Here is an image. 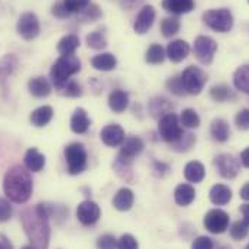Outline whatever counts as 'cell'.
<instances>
[{
	"label": "cell",
	"instance_id": "16",
	"mask_svg": "<svg viewBox=\"0 0 249 249\" xmlns=\"http://www.w3.org/2000/svg\"><path fill=\"white\" fill-rule=\"evenodd\" d=\"M167 57L173 62H181L186 60L190 54V45L183 39H176L167 47Z\"/></svg>",
	"mask_w": 249,
	"mask_h": 249
},
{
	"label": "cell",
	"instance_id": "8",
	"mask_svg": "<svg viewBox=\"0 0 249 249\" xmlns=\"http://www.w3.org/2000/svg\"><path fill=\"white\" fill-rule=\"evenodd\" d=\"M16 31L20 35V38H23L25 41H34L41 32V23L38 16L32 12L22 13L20 18L18 19Z\"/></svg>",
	"mask_w": 249,
	"mask_h": 249
},
{
	"label": "cell",
	"instance_id": "44",
	"mask_svg": "<svg viewBox=\"0 0 249 249\" xmlns=\"http://www.w3.org/2000/svg\"><path fill=\"white\" fill-rule=\"evenodd\" d=\"M118 239L113 235H103L97 239V249H116Z\"/></svg>",
	"mask_w": 249,
	"mask_h": 249
},
{
	"label": "cell",
	"instance_id": "29",
	"mask_svg": "<svg viewBox=\"0 0 249 249\" xmlns=\"http://www.w3.org/2000/svg\"><path fill=\"white\" fill-rule=\"evenodd\" d=\"M78 47H80V38L74 34H70L60 39L57 50L61 54V57H65V55H74V53Z\"/></svg>",
	"mask_w": 249,
	"mask_h": 249
},
{
	"label": "cell",
	"instance_id": "57",
	"mask_svg": "<svg viewBox=\"0 0 249 249\" xmlns=\"http://www.w3.org/2000/svg\"><path fill=\"white\" fill-rule=\"evenodd\" d=\"M222 249H231V248H226V247H225V248H222Z\"/></svg>",
	"mask_w": 249,
	"mask_h": 249
},
{
	"label": "cell",
	"instance_id": "2",
	"mask_svg": "<svg viewBox=\"0 0 249 249\" xmlns=\"http://www.w3.org/2000/svg\"><path fill=\"white\" fill-rule=\"evenodd\" d=\"M34 190V183L29 171L20 165H13L7 170L3 178V191L9 200L22 204L26 203Z\"/></svg>",
	"mask_w": 249,
	"mask_h": 249
},
{
	"label": "cell",
	"instance_id": "59",
	"mask_svg": "<svg viewBox=\"0 0 249 249\" xmlns=\"http://www.w3.org/2000/svg\"><path fill=\"white\" fill-rule=\"evenodd\" d=\"M248 3H249V0H248Z\"/></svg>",
	"mask_w": 249,
	"mask_h": 249
},
{
	"label": "cell",
	"instance_id": "39",
	"mask_svg": "<svg viewBox=\"0 0 249 249\" xmlns=\"http://www.w3.org/2000/svg\"><path fill=\"white\" fill-rule=\"evenodd\" d=\"M196 143V136L193 133H183V136L171 145V148L177 152H186L190 148H193V145Z\"/></svg>",
	"mask_w": 249,
	"mask_h": 249
},
{
	"label": "cell",
	"instance_id": "31",
	"mask_svg": "<svg viewBox=\"0 0 249 249\" xmlns=\"http://www.w3.org/2000/svg\"><path fill=\"white\" fill-rule=\"evenodd\" d=\"M233 84L239 91L249 94V65H242L235 71Z\"/></svg>",
	"mask_w": 249,
	"mask_h": 249
},
{
	"label": "cell",
	"instance_id": "22",
	"mask_svg": "<svg viewBox=\"0 0 249 249\" xmlns=\"http://www.w3.org/2000/svg\"><path fill=\"white\" fill-rule=\"evenodd\" d=\"M164 10L174 15H184L196 7L194 0H162Z\"/></svg>",
	"mask_w": 249,
	"mask_h": 249
},
{
	"label": "cell",
	"instance_id": "46",
	"mask_svg": "<svg viewBox=\"0 0 249 249\" xmlns=\"http://www.w3.org/2000/svg\"><path fill=\"white\" fill-rule=\"evenodd\" d=\"M235 124L238 129L241 130H248L249 129V109H242L236 113L235 116Z\"/></svg>",
	"mask_w": 249,
	"mask_h": 249
},
{
	"label": "cell",
	"instance_id": "37",
	"mask_svg": "<svg viewBox=\"0 0 249 249\" xmlns=\"http://www.w3.org/2000/svg\"><path fill=\"white\" fill-rule=\"evenodd\" d=\"M57 90H58L60 94L67 96V97H78V96L83 94L81 86L75 80H68L67 83H64L61 87H58Z\"/></svg>",
	"mask_w": 249,
	"mask_h": 249
},
{
	"label": "cell",
	"instance_id": "6",
	"mask_svg": "<svg viewBox=\"0 0 249 249\" xmlns=\"http://www.w3.org/2000/svg\"><path fill=\"white\" fill-rule=\"evenodd\" d=\"M158 132L161 135V138L168 142L170 145L176 143L181 136H183V127H181V122L178 121V116L173 112L167 113L165 116H162L160 119L158 124Z\"/></svg>",
	"mask_w": 249,
	"mask_h": 249
},
{
	"label": "cell",
	"instance_id": "58",
	"mask_svg": "<svg viewBox=\"0 0 249 249\" xmlns=\"http://www.w3.org/2000/svg\"><path fill=\"white\" fill-rule=\"evenodd\" d=\"M245 249H249V244H248V247H247V248H245Z\"/></svg>",
	"mask_w": 249,
	"mask_h": 249
},
{
	"label": "cell",
	"instance_id": "18",
	"mask_svg": "<svg viewBox=\"0 0 249 249\" xmlns=\"http://www.w3.org/2000/svg\"><path fill=\"white\" fill-rule=\"evenodd\" d=\"M133 201H135L133 191L130 188H127V187H124V188L118 190V193L113 197V206L119 212H127V210H130L132 206H133Z\"/></svg>",
	"mask_w": 249,
	"mask_h": 249
},
{
	"label": "cell",
	"instance_id": "43",
	"mask_svg": "<svg viewBox=\"0 0 249 249\" xmlns=\"http://www.w3.org/2000/svg\"><path fill=\"white\" fill-rule=\"evenodd\" d=\"M167 89L176 94V96H184L187 94L184 87H183V83H181V77H173L167 81Z\"/></svg>",
	"mask_w": 249,
	"mask_h": 249
},
{
	"label": "cell",
	"instance_id": "53",
	"mask_svg": "<svg viewBox=\"0 0 249 249\" xmlns=\"http://www.w3.org/2000/svg\"><path fill=\"white\" fill-rule=\"evenodd\" d=\"M0 249H13L10 241L4 235H0Z\"/></svg>",
	"mask_w": 249,
	"mask_h": 249
},
{
	"label": "cell",
	"instance_id": "48",
	"mask_svg": "<svg viewBox=\"0 0 249 249\" xmlns=\"http://www.w3.org/2000/svg\"><path fill=\"white\" fill-rule=\"evenodd\" d=\"M213 241L207 236H198L197 239H194L191 249H213Z\"/></svg>",
	"mask_w": 249,
	"mask_h": 249
},
{
	"label": "cell",
	"instance_id": "21",
	"mask_svg": "<svg viewBox=\"0 0 249 249\" xmlns=\"http://www.w3.org/2000/svg\"><path fill=\"white\" fill-rule=\"evenodd\" d=\"M28 89H29V93L35 97H47V96H50V93L53 90L51 83L45 77H35V78L29 80Z\"/></svg>",
	"mask_w": 249,
	"mask_h": 249
},
{
	"label": "cell",
	"instance_id": "23",
	"mask_svg": "<svg viewBox=\"0 0 249 249\" xmlns=\"http://www.w3.org/2000/svg\"><path fill=\"white\" fill-rule=\"evenodd\" d=\"M127 105H129V96L127 93L121 90V89H116L113 90L110 94H109V107L115 112V113H122L127 109Z\"/></svg>",
	"mask_w": 249,
	"mask_h": 249
},
{
	"label": "cell",
	"instance_id": "45",
	"mask_svg": "<svg viewBox=\"0 0 249 249\" xmlns=\"http://www.w3.org/2000/svg\"><path fill=\"white\" fill-rule=\"evenodd\" d=\"M118 249H139V244H138V241L132 235L126 233V235H122L119 238Z\"/></svg>",
	"mask_w": 249,
	"mask_h": 249
},
{
	"label": "cell",
	"instance_id": "20",
	"mask_svg": "<svg viewBox=\"0 0 249 249\" xmlns=\"http://www.w3.org/2000/svg\"><path fill=\"white\" fill-rule=\"evenodd\" d=\"M210 201L216 206H225L232 200V190L225 184H216L210 188Z\"/></svg>",
	"mask_w": 249,
	"mask_h": 249
},
{
	"label": "cell",
	"instance_id": "47",
	"mask_svg": "<svg viewBox=\"0 0 249 249\" xmlns=\"http://www.w3.org/2000/svg\"><path fill=\"white\" fill-rule=\"evenodd\" d=\"M13 209L6 198L0 197V222H7L12 217Z\"/></svg>",
	"mask_w": 249,
	"mask_h": 249
},
{
	"label": "cell",
	"instance_id": "52",
	"mask_svg": "<svg viewBox=\"0 0 249 249\" xmlns=\"http://www.w3.org/2000/svg\"><path fill=\"white\" fill-rule=\"evenodd\" d=\"M241 162H242L244 167L249 168V146L245 151H242V154H241Z\"/></svg>",
	"mask_w": 249,
	"mask_h": 249
},
{
	"label": "cell",
	"instance_id": "27",
	"mask_svg": "<svg viewBox=\"0 0 249 249\" xmlns=\"http://www.w3.org/2000/svg\"><path fill=\"white\" fill-rule=\"evenodd\" d=\"M53 116H54V110L51 106H41L31 113V122L36 127H44L51 122Z\"/></svg>",
	"mask_w": 249,
	"mask_h": 249
},
{
	"label": "cell",
	"instance_id": "3",
	"mask_svg": "<svg viewBox=\"0 0 249 249\" xmlns=\"http://www.w3.org/2000/svg\"><path fill=\"white\" fill-rule=\"evenodd\" d=\"M81 70V61L75 55L60 57L51 67V80L55 89L61 87L64 83L71 80L74 74Z\"/></svg>",
	"mask_w": 249,
	"mask_h": 249
},
{
	"label": "cell",
	"instance_id": "33",
	"mask_svg": "<svg viewBox=\"0 0 249 249\" xmlns=\"http://www.w3.org/2000/svg\"><path fill=\"white\" fill-rule=\"evenodd\" d=\"M165 55H167V53L160 44H152L145 54V60L152 65H157L165 60Z\"/></svg>",
	"mask_w": 249,
	"mask_h": 249
},
{
	"label": "cell",
	"instance_id": "56",
	"mask_svg": "<svg viewBox=\"0 0 249 249\" xmlns=\"http://www.w3.org/2000/svg\"><path fill=\"white\" fill-rule=\"evenodd\" d=\"M22 249H35V248H34L32 245H25V247H23Z\"/></svg>",
	"mask_w": 249,
	"mask_h": 249
},
{
	"label": "cell",
	"instance_id": "38",
	"mask_svg": "<svg viewBox=\"0 0 249 249\" xmlns=\"http://www.w3.org/2000/svg\"><path fill=\"white\" fill-rule=\"evenodd\" d=\"M180 122L188 129H194V127L200 126V118H198V115H197V112L194 109H184L183 113H181Z\"/></svg>",
	"mask_w": 249,
	"mask_h": 249
},
{
	"label": "cell",
	"instance_id": "24",
	"mask_svg": "<svg viewBox=\"0 0 249 249\" xmlns=\"http://www.w3.org/2000/svg\"><path fill=\"white\" fill-rule=\"evenodd\" d=\"M91 65L97 71H112L116 68L118 60L113 54L110 53H103L91 58Z\"/></svg>",
	"mask_w": 249,
	"mask_h": 249
},
{
	"label": "cell",
	"instance_id": "50",
	"mask_svg": "<svg viewBox=\"0 0 249 249\" xmlns=\"http://www.w3.org/2000/svg\"><path fill=\"white\" fill-rule=\"evenodd\" d=\"M154 171H155L157 176L164 177L165 174H168L170 167H168L167 164H164V162H155V164H154Z\"/></svg>",
	"mask_w": 249,
	"mask_h": 249
},
{
	"label": "cell",
	"instance_id": "34",
	"mask_svg": "<svg viewBox=\"0 0 249 249\" xmlns=\"http://www.w3.org/2000/svg\"><path fill=\"white\" fill-rule=\"evenodd\" d=\"M210 97L216 102H228L231 99H235L233 91L231 90V87L225 86V84H219V86H213L210 90Z\"/></svg>",
	"mask_w": 249,
	"mask_h": 249
},
{
	"label": "cell",
	"instance_id": "42",
	"mask_svg": "<svg viewBox=\"0 0 249 249\" xmlns=\"http://www.w3.org/2000/svg\"><path fill=\"white\" fill-rule=\"evenodd\" d=\"M62 3L70 13H81L90 4V0H62Z\"/></svg>",
	"mask_w": 249,
	"mask_h": 249
},
{
	"label": "cell",
	"instance_id": "1",
	"mask_svg": "<svg viewBox=\"0 0 249 249\" xmlns=\"http://www.w3.org/2000/svg\"><path fill=\"white\" fill-rule=\"evenodd\" d=\"M51 207L48 204H36L31 209H26L20 214V220L25 229V233L35 249H48L50 245V216Z\"/></svg>",
	"mask_w": 249,
	"mask_h": 249
},
{
	"label": "cell",
	"instance_id": "13",
	"mask_svg": "<svg viewBox=\"0 0 249 249\" xmlns=\"http://www.w3.org/2000/svg\"><path fill=\"white\" fill-rule=\"evenodd\" d=\"M100 207L91 200H84L77 207V217L84 226H91L100 219Z\"/></svg>",
	"mask_w": 249,
	"mask_h": 249
},
{
	"label": "cell",
	"instance_id": "55",
	"mask_svg": "<svg viewBox=\"0 0 249 249\" xmlns=\"http://www.w3.org/2000/svg\"><path fill=\"white\" fill-rule=\"evenodd\" d=\"M241 197L244 200H248L249 201V183H247L245 186L241 188Z\"/></svg>",
	"mask_w": 249,
	"mask_h": 249
},
{
	"label": "cell",
	"instance_id": "41",
	"mask_svg": "<svg viewBox=\"0 0 249 249\" xmlns=\"http://www.w3.org/2000/svg\"><path fill=\"white\" fill-rule=\"evenodd\" d=\"M102 10L97 4H89L83 12H81V19L86 20V22H94L97 20L99 18H102Z\"/></svg>",
	"mask_w": 249,
	"mask_h": 249
},
{
	"label": "cell",
	"instance_id": "26",
	"mask_svg": "<svg viewBox=\"0 0 249 249\" xmlns=\"http://www.w3.org/2000/svg\"><path fill=\"white\" fill-rule=\"evenodd\" d=\"M196 198V190L191 184H180L174 191V200L178 206H190Z\"/></svg>",
	"mask_w": 249,
	"mask_h": 249
},
{
	"label": "cell",
	"instance_id": "32",
	"mask_svg": "<svg viewBox=\"0 0 249 249\" xmlns=\"http://www.w3.org/2000/svg\"><path fill=\"white\" fill-rule=\"evenodd\" d=\"M18 67V58L13 54H7L0 58V80H6Z\"/></svg>",
	"mask_w": 249,
	"mask_h": 249
},
{
	"label": "cell",
	"instance_id": "54",
	"mask_svg": "<svg viewBox=\"0 0 249 249\" xmlns=\"http://www.w3.org/2000/svg\"><path fill=\"white\" fill-rule=\"evenodd\" d=\"M241 213H242V216H244V222H247L249 225V204L241 206Z\"/></svg>",
	"mask_w": 249,
	"mask_h": 249
},
{
	"label": "cell",
	"instance_id": "28",
	"mask_svg": "<svg viewBox=\"0 0 249 249\" xmlns=\"http://www.w3.org/2000/svg\"><path fill=\"white\" fill-rule=\"evenodd\" d=\"M204 176H206L204 165L198 161L188 162L184 168V177L190 183H201L204 180Z\"/></svg>",
	"mask_w": 249,
	"mask_h": 249
},
{
	"label": "cell",
	"instance_id": "4",
	"mask_svg": "<svg viewBox=\"0 0 249 249\" xmlns=\"http://www.w3.org/2000/svg\"><path fill=\"white\" fill-rule=\"evenodd\" d=\"M64 157L68 165V173L71 176L81 174L86 167H87V152L83 143L74 142L65 146L64 149Z\"/></svg>",
	"mask_w": 249,
	"mask_h": 249
},
{
	"label": "cell",
	"instance_id": "9",
	"mask_svg": "<svg viewBox=\"0 0 249 249\" xmlns=\"http://www.w3.org/2000/svg\"><path fill=\"white\" fill-rule=\"evenodd\" d=\"M193 51H194L196 58L203 65H210L213 58H214L216 51H217V44H216V41L213 38L200 35L194 41Z\"/></svg>",
	"mask_w": 249,
	"mask_h": 249
},
{
	"label": "cell",
	"instance_id": "10",
	"mask_svg": "<svg viewBox=\"0 0 249 249\" xmlns=\"http://www.w3.org/2000/svg\"><path fill=\"white\" fill-rule=\"evenodd\" d=\"M203 223L210 233L220 235L229 228V214L222 209H213L206 213Z\"/></svg>",
	"mask_w": 249,
	"mask_h": 249
},
{
	"label": "cell",
	"instance_id": "40",
	"mask_svg": "<svg viewBox=\"0 0 249 249\" xmlns=\"http://www.w3.org/2000/svg\"><path fill=\"white\" fill-rule=\"evenodd\" d=\"M249 233V225L244 220H238L232 225L231 228V236L235 241H242L248 236Z\"/></svg>",
	"mask_w": 249,
	"mask_h": 249
},
{
	"label": "cell",
	"instance_id": "49",
	"mask_svg": "<svg viewBox=\"0 0 249 249\" xmlns=\"http://www.w3.org/2000/svg\"><path fill=\"white\" fill-rule=\"evenodd\" d=\"M53 15L55 16V18H60V19H65V18H68L71 13L65 9V6H64V3H62V0L60 1H57V3H54V6H53Z\"/></svg>",
	"mask_w": 249,
	"mask_h": 249
},
{
	"label": "cell",
	"instance_id": "17",
	"mask_svg": "<svg viewBox=\"0 0 249 249\" xmlns=\"http://www.w3.org/2000/svg\"><path fill=\"white\" fill-rule=\"evenodd\" d=\"M23 162H25V167H26L28 171L39 173L45 167V157L36 148H31V149L26 151Z\"/></svg>",
	"mask_w": 249,
	"mask_h": 249
},
{
	"label": "cell",
	"instance_id": "7",
	"mask_svg": "<svg viewBox=\"0 0 249 249\" xmlns=\"http://www.w3.org/2000/svg\"><path fill=\"white\" fill-rule=\"evenodd\" d=\"M180 77H181V83H183V87H184L187 94H194V96L200 94L207 83L206 72L194 65L187 67Z\"/></svg>",
	"mask_w": 249,
	"mask_h": 249
},
{
	"label": "cell",
	"instance_id": "35",
	"mask_svg": "<svg viewBox=\"0 0 249 249\" xmlns=\"http://www.w3.org/2000/svg\"><path fill=\"white\" fill-rule=\"evenodd\" d=\"M86 42H87L89 48H91V50H103L107 47V39H106L105 34L100 31H94L91 34H89L86 36Z\"/></svg>",
	"mask_w": 249,
	"mask_h": 249
},
{
	"label": "cell",
	"instance_id": "36",
	"mask_svg": "<svg viewBox=\"0 0 249 249\" xmlns=\"http://www.w3.org/2000/svg\"><path fill=\"white\" fill-rule=\"evenodd\" d=\"M180 26L181 23L177 18H165L161 22V32L165 38H171L180 31Z\"/></svg>",
	"mask_w": 249,
	"mask_h": 249
},
{
	"label": "cell",
	"instance_id": "25",
	"mask_svg": "<svg viewBox=\"0 0 249 249\" xmlns=\"http://www.w3.org/2000/svg\"><path fill=\"white\" fill-rule=\"evenodd\" d=\"M171 109H173V105L164 97H154L149 102V113L155 119H161L162 116L170 113Z\"/></svg>",
	"mask_w": 249,
	"mask_h": 249
},
{
	"label": "cell",
	"instance_id": "11",
	"mask_svg": "<svg viewBox=\"0 0 249 249\" xmlns=\"http://www.w3.org/2000/svg\"><path fill=\"white\" fill-rule=\"evenodd\" d=\"M214 165L217 167L219 174L223 178H235L241 171L239 160H236L232 154H220L214 160Z\"/></svg>",
	"mask_w": 249,
	"mask_h": 249
},
{
	"label": "cell",
	"instance_id": "30",
	"mask_svg": "<svg viewBox=\"0 0 249 249\" xmlns=\"http://www.w3.org/2000/svg\"><path fill=\"white\" fill-rule=\"evenodd\" d=\"M210 133L213 136L214 141L217 142H226L229 139V135H231V129H229V124L225 119H214L212 124H210Z\"/></svg>",
	"mask_w": 249,
	"mask_h": 249
},
{
	"label": "cell",
	"instance_id": "14",
	"mask_svg": "<svg viewBox=\"0 0 249 249\" xmlns=\"http://www.w3.org/2000/svg\"><path fill=\"white\" fill-rule=\"evenodd\" d=\"M155 9L154 6H143L141 9V12L138 13L135 22H133V31L138 34V35H143L146 34L152 25H154V20H155Z\"/></svg>",
	"mask_w": 249,
	"mask_h": 249
},
{
	"label": "cell",
	"instance_id": "15",
	"mask_svg": "<svg viewBox=\"0 0 249 249\" xmlns=\"http://www.w3.org/2000/svg\"><path fill=\"white\" fill-rule=\"evenodd\" d=\"M100 138L106 146H121L124 141V130L121 124H107L102 129Z\"/></svg>",
	"mask_w": 249,
	"mask_h": 249
},
{
	"label": "cell",
	"instance_id": "5",
	"mask_svg": "<svg viewBox=\"0 0 249 249\" xmlns=\"http://www.w3.org/2000/svg\"><path fill=\"white\" fill-rule=\"evenodd\" d=\"M204 23L220 34L229 32L233 28V15L229 9H213L203 13Z\"/></svg>",
	"mask_w": 249,
	"mask_h": 249
},
{
	"label": "cell",
	"instance_id": "12",
	"mask_svg": "<svg viewBox=\"0 0 249 249\" xmlns=\"http://www.w3.org/2000/svg\"><path fill=\"white\" fill-rule=\"evenodd\" d=\"M121 152L118 157V161L124 164H132L133 158H136L143 151V141L138 136H129L124 138V143L121 145Z\"/></svg>",
	"mask_w": 249,
	"mask_h": 249
},
{
	"label": "cell",
	"instance_id": "51",
	"mask_svg": "<svg viewBox=\"0 0 249 249\" xmlns=\"http://www.w3.org/2000/svg\"><path fill=\"white\" fill-rule=\"evenodd\" d=\"M142 1H143V0H121V4L124 6V9L130 10V9H133V7H136V6H139Z\"/></svg>",
	"mask_w": 249,
	"mask_h": 249
},
{
	"label": "cell",
	"instance_id": "19",
	"mask_svg": "<svg viewBox=\"0 0 249 249\" xmlns=\"http://www.w3.org/2000/svg\"><path fill=\"white\" fill-rule=\"evenodd\" d=\"M70 127L74 133H86L90 127V119L87 116V112L81 107L75 109L71 121H70Z\"/></svg>",
	"mask_w": 249,
	"mask_h": 249
}]
</instances>
